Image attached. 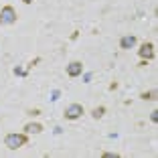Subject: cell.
Masks as SVG:
<instances>
[{"instance_id": "obj_1", "label": "cell", "mask_w": 158, "mask_h": 158, "mask_svg": "<svg viewBox=\"0 0 158 158\" xmlns=\"http://www.w3.org/2000/svg\"><path fill=\"white\" fill-rule=\"evenodd\" d=\"M27 142H28L27 134H6L4 138V146L8 150H19L23 146H27Z\"/></svg>"}, {"instance_id": "obj_2", "label": "cell", "mask_w": 158, "mask_h": 158, "mask_svg": "<svg viewBox=\"0 0 158 158\" xmlns=\"http://www.w3.org/2000/svg\"><path fill=\"white\" fill-rule=\"evenodd\" d=\"M16 23V10L10 4L0 8V24H14Z\"/></svg>"}, {"instance_id": "obj_3", "label": "cell", "mask_w": 158, "mask_h": 158, "mask_svg": "<svg viewBox=\"0 0 158 158\" xmlns=\"http://www.w3.org/2000/svg\"><path fill=\"white\" fill-rule=\"evenodd\" d=\"M65 120H79V118L83 116V106L81 103H71V106L65 107Z\"/></svg>"}, {"instance_id": "obj_4", "label": "cell", "mask_w": 158, "mask_h": 158, "mask_svg": "<svg viewBox=\"0 0 158 158\" xmlns=\"http://www.w3.org/2000/svg\"><path fill=\"white\" fill-rule=\"evenodd\" d=\"M81 73H83V63L81 61H71L67 65V75L69 77H79Z\"/></svg>"}, {"instance_id": "obj_5", "label": "cell", "mask_w": 158, "mask_h": 158, "mask_svg": "<svg viewBox=\"0 0 158 158\" xmlns=\"http://www.w3.org/2000/svg\"><path fill=\"white\" fill-rule=\"evenodd\" d=\"M138 55L142 57V59H146V61L154 59V45L152 43H144V45L138 49Z\"/></svg>"}, {"instance_id": "obj_6", "label": "cell", "mask_w": 158, "mask_h": 158, "mask_svg": "<svg viewBox=\"0 0 158 158\" xmlns=\"http://www.w3.org/2000/svg\"><path fill=\"white\" fill-rule=\"evenodd\" d=\"M136 43H138V39H136L134 35H126V37L120 39V49H124V51H128V49H134Z\"/></svg>"}, {"instance_id": "obj_7", "label": "cell", "mask_w": 158, "mask_h": 158, "mask_svg": "<svg viewBox=\"0 0 158 158\" xmlns=\"http://www.w3.org/2000/svg\"><path fill=\"white\" fill-rule=\"evenodd\" d=\"M24 132H27V134H41V132H43V126L37 124V122H31V124L24 126Z\"/></svg>"}, {"instance_id": "obj_8", "label": "cell", "mask_w": 158, "mask_h": 158, "mask_svg": "<svg viewBox=\"0 0 158 158\" xmlns=\"http://www.w3.org/2000/svg\"><path fill=\"white\" fill-rule=\"evenodd\" d=\"M103 114H106V107H103V106H99V107H93V110H91V116L95 118V120L103 118Z\"/></svg>"}, {"instance_id": "obj_9", "label": "cell", "mask_w": 158, "mask_h": 158, "mask_svg": "<svg viewBox=\"0 0 158 158\" xmlns=\"http://www.w3.org/2000/svg\"><path fill=\"white\" fill-rule=\"evenodd\" d=\"M142 99H156V89H150V91H144L140 95Z\"/></svg>"}, {"instance_id": "obj_10", "label": "cell", "mask_w": 158, "mask_h": 158, "mask_svg": "<svg viewBox=\"0 0 158 158\" xmlns=\"http://www.w3.org/2000/svg\"><path fill=\"white\" fill-rule=\"evenodd\" d=\"M39 61H41V57H37V59H33V61H31V63H28V67H27V71H24V73H28V69H33V67L37 65Z\"/></svg>"}, {"instance_id": "obj_11", "label": "cell", "mask_w": 158, "mask_h": 158, "mask_svg": "<svg viewBox=\"0 0 158 158\" xmlns=\"http://www.w3.org/2000/svg\"><path fill=\"white\" fill-rule=\"evenodd\" d=\"M103 158H120L118 152H103Z\"/></svg>"}, {"instance_id": "obj_12", "label": "cell", "mask_w": 158, "mask_h": 158, "mask_svg": "<svg viewBox=\"0 0 158 158\" xmlns=\"http://www.w3.org/2000/svg\"><path fill=\"white\" fill-rule=\"evenodd\" d=\"M39 114H41V110H37V107L35 110H28V116H39Z\"/></svg>"}, {"instance_id": "obj_13", "label": "cell", "mask_w": 158, "mask_h": 158, "mask_svg": "<svg viewBox=\"0 0 158 158\" xmlns=\"http://www.w3.org/2000/svg\"><path fill=\"white\" fill-rule=\"evenodd\" d=\"M77 37H79V31H73V33H71V37H69V39H71V41H75V39H77Z\"/></svg>"}, {"instance_id": "obj_14", "label": "cell", "mask_w": 158, "mask_h": 158, "mask_svg": "<svg viewBox=\"0 0 158 158\" xmlns=\"http://www.w3.org/2000/svg\"><path fill=\"white\" fill-rule=\"evenodd\" d=\"M150 120H152V122H158V112H152V116H150Z\"/></svg>"}, {"instance_id": "obj_15", "label": "cell", "mask_w": 158, "mask_h": 158, "mask_svg": "<svg viewBox=\"0 0 158 158\" xmlns=\"http://www.w3.org/2000/svg\"><path fill=\"white\" fill-rule=\"evenodd\" d=\"M107 89H110V91H114V89H118V83H116V81H114V83H110V87H107Z\"/></svg>"}, {"instance_id": "obj_16", "label": "cell", "mask_w": 158, "mask_h": 158, "mask_svg": "<svg viewBox=\"0 0 158 158\" xmlns=\"http://www.w3.org/2000/svg\"><path fill=\"white\" fill-rule=\"evenodd\" d=\"M146 65H148V61H146V59H142V61L138 63V67H146Z\"/></svg>"}, {"instance_id": "obj_17", "label": "cell", "mask_w": 158, "mask_h": 158, "mask_svg": "<svg viewBox=\"0 0 158 158\" xmlns=\"http://www.w3.org/2000/svg\"><path fill=\"white\" fill-rule=\"evenodd\" d=\"M24 4H31V2H35V0H23Z\"/></svg>"}]
</instances>
